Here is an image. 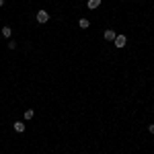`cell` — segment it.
I'll return each instance as SVG.
<instances>
[{
  "label": "cell",
  "instance_id": "obj_1",
  "mask_svg": "<svg viewBox=\"0 0 154 154\" xmlns=\"http://www.w3.org/2000/svg\"><path fill=\"white\" fill-rule=\"evenodd\" d=\"M50 21V12L47 10H39L37 12V23H47Z\"/></svg>",
  "mask_w": 154,
  "mask_h": 154
},
{
  "label": "cell",
  "instance_id": "obj_2",
  "mask_svg": "<svg viewBox=\"0 0 154 154\" xmlns=\"http://www.w3.org/2000/svg\"><path fill=\"white\" fill-rule=\"evenodd\" d=\"M115 47H125V43H127V39H125V35H115Z\"/></svg>",
  "mask_w": 154,
  "mask_h": 154
},
{
  "label": "cell",
  "instance_id": "obj_3",
  "mask_svg": "<svg viewBox=\"0 0 154 154\" xmlns=\"http://www.w3.org/2000/svg\"><path fill=\"white\" fill-rule=\"evenodd\" d=\"M105 39H107V41H113V39H115V31H113V29H107V31H105Z\"/></svg>",
  "mask_w": 154,
  "mask_h": 154
},
{
  "label": "cell",
  "instance_id": "obj_4",
  "mask_svg": "<svg viewBox=\"0 0 154 154\" xmlns=\"http://www.w3.org/2000/svg\"><path fill=\"white\" fill-rule=\"evenodd\" d=\"M14 131L23 134V131H25V123H23V121H16V123H14Z\"/></svg>",
  "mask_w": 154,
  "mask_h": 154
},
{
  "label": "cell",
  "instance_id": "obj_5",
  "mask_svg": "<svg viewBox=\"0 0 154 154\" xmlns=\"http://www.w3.org/2000/svg\"><path fill=\"white\" fill-rule=\"evenodd\" d=\"M101 6V0H89V8L91 10H95V8H99Z\"/></svg>",
  "mask_w": 154,
  "mask_h": 154
},
{
  "label": "cell",
  "instance_id": "obj_6",
  "mask_svg": "<svg viewBox=\"0 0 154 154\" xmlns=\"http://www.w3.org/2000/svg\"><path fill=\"white\" fill-rule=\"evenodd\" d=\"M89 25H91L89 19H80V21H78V27H80V29H89Z\"/></svg>",
  "mask_w": 154,
  "mask_h": 154
},
{
  "label": "cell",
  "instance_id": "obj_7",
  "mask_svg": "<svg viewBox=\"0 0 154 154\" xmlns=\"http://www.w3.org/2000/svg\"><path fill=\"white\" fill-rule=\"evenodd\" d=\"M2 35H4V37H10V35H12V29H10V27H4V29H2Z\"/></svg>",
  "mask_w": 154,
  "mask_h": 154
},
{
  "label": "cell",
  "instance_id": "obj_8",
  "mask_svg": "<svg viewBox=\"0 0 154 154\" xmlns=\"http://www.w3.org/2000/svg\"><path fill=\"white\" fill-rule=\"evenodd\" d=\"M25 119H33V109H29V111H25Z\"/></svg>",
  "mask_w": 154,
  "mask_h": 154
},
{
  "label": "cell",
  "instance_id": "obj_9",
  "mask_svg": "<svg viewBox=\"0 0 154 154\" xmlns=\"http://www.w3.org/2000/svg\"><path fill=\"white\" fill-rule=\"evenodd\" d=\"M148 131H150V134H154V125H148Z\"/></svg>",
  "mask_w": 154,
  "mask_h": 154
},
{
  "label": "cell",
  "instance_id": "obj_10",
  "mask_svg": "<svg viewBox=\"0 0 154 154\" xmlns=\"http://www.w3.org/2000/svg\"><path fill=\"white\" fill-rule=\"evenodd\" d=\"M2 6H4V0H0V8H2Z\"/></svg>",
  "mask_w": 154,
  "mask_h": 154
}]
</instances>
